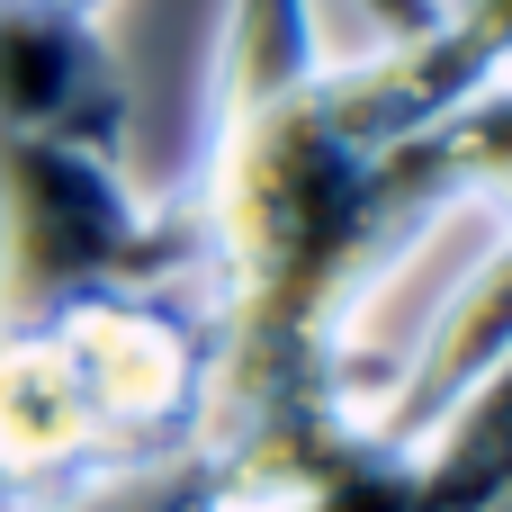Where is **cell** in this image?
Returning <instances> with one entry per match:
<instances>
[{
    "instance_id": "obj_1",
    "label": "cell",
    "mask_w": 512,
    "mask_h": 512,
    "mask_svg": "<svg viewBox=\"0 0 512 512\" xmlns=\"http://www.w3.org/2000/svg\"><path fill=\"white\" fill-rule=\"evenodd\" d=\"M198 225V306L216 324V423L324 405L333 306L414 207V144H378L342 90L315 0H225L207 135L180 180Z\"/></svg>"
},
{
    "instance_id": "obj_2",
    "label": "cell",
    "mask_w": 512,
    "mask_h": 512,
    "mask_svg": "<svg viewBox=\"0 0 512 512\" xmlns=\"http://www.w3.org/2000/svg\"><path fill=\"white\" fill-rule=\"evenodd\" d=\"M198 288L180 189H144L135 153L0 126V324H45L99 288Z\"/></svg>"
},
{
    "instance_id": "obj_3",
    "label": "cell",
    "mask_w": 512,
    "mask_h": 512,
    "mask_svg": "<svg viewBox=\"0 0 512 512\" xmlns=\"http://www.w3.org/2000/svg\"><path fill=\"white\" fill-rule=\"evenodd\" d=\"M63 369L81 378L117 468H171L198 450L216 405V324L198 288H99L45 315Z\"/></svg>"
},
{
    "instance_id": "obj_4",
    "label": "cell",
    "mask_w": 512,
    "mask_h": 512,
    "mask_svg": "<svg viewBox=\"0 0 512 512\" xmlns=\"http://www.w3.org/2000/svg\"><path fill=\"white\" fill-rule=\"evenodd\" d=\"M0 126L135 153V90H126V63H117L108 27L0 0Z\"/></svg>"
},
{
    "instance_id": "obj_5",
    "label": "cell",
    "mask_w": 512,
    "mask_h": 512,
    "mask_svg": "<svg viewBox=\"0 0 512 512\" xmlns=\"http://www.w3.org/2000/svg\"><path fill=\"white\" fill-rule=\"evenodd\" d=\"M342 72L387 144H423L468 99L512 81V0H441L423 36H369L360 54H342Z\"/></svg>"
},
{
    "instance_id": "obj_6",
    "label": "cell",
    "mask_w": 512,
    "mask_h": 512,
    "mask_svg": "<svg viewBox=\"0 0 512 512\" xmlns=\"http://www.w3.org/2000/svg\"><path fill=\"white\" fill-rule=\"evenodd\" d=\"M153 486H162V468H99V477H81L27 512H153Z\"/></svg>"
},
{
    "instance_id": "obj_7",
    "label": "cell",
    "mask_w": 512,
    "mask_h": 512,
    "mask_svg": "<svg viewBox=\"0 0 512 512\" xmlns=\"http://www.w3.org/2000/svg\"><path fill=\"white\" fill-rule=\"evenodd\" d=\"M351 9L378 27V45H387V36H423V27L441 18V0H351Z\"/></svg>"
},
{
    "instance_id": "obj_8",
    "label": "cell",
    "mask_w": 512,
    "mask_h": 512,
    "mask_svg": "<svg viewBox=\"0 0 512 512\" xmlns=\"http://www.w3.org/2000/svg\"><path fill=\"white\" fill-rule=\"evenodd\" d=\"M27 9H54V18H90V27H108L117 0H27Z\"/></svg>"
},
{
    "instance_id": "obj_9",
    "label": "cell",
    "mask_w": 512,
    "mask_h": 512,
    "mask_svg": "<svg viewBox=\"0 0 512 512\" xmlns=\"http://www.w3.org/2000/svg\"><path fill=\"white\" fill-rule=\"evenodd\" d=\"M486 512H512V486H504V495H495V504H486Z\"/></svg>"
}]
</instances>
